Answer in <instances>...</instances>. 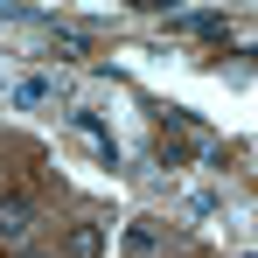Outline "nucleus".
<instances>
[{
    "label": "nucleus",
    "instance_id": "20e7f679",
    "mask_svg": "<svg viewBox=\"0 0 258 258\" xmlns=\"http://www.w3.org/2000/svg\"><path fill=\"white\" fill-rule=\"evenodd\" d=\"M105 251V230H98V223H77V230H70V258H98Z\"/></svg>",
    "mask_w": 258,
    "mask_h": 258
},
{
    "label": "nucleus",
    "instance_id": "39448f33",
    "mask_svg": "<svg viewBox=\"0 0 258 258\" xmlns=\"http://www.w3.org/2000/svg\"><path fill=\"white\" fill-rule=\"evenodd\" d=\"M154 244H161L154 223H133V230H126V251H154Z\"/></svg>",
    "mask_w": 258,
    "mask_h": 258
},
{
    "label": "nucleus",
    "instance_id": "7ed1b4c3",
    "mask_svg": "<svg viewBox=\"0 0 258 258\" xmlns=\"http://www.w3.org/2000/svg\"><path fill=\"white\" fill-rule=\"evenodd\" d=\"M70 126H77V133H84V140H91V147H98V154L112 161V133L98 126V112H70Z\"/></svg>",
    "mask_w": 258,
    "mask_h": 258
},
{
    "label": "nucleus",
    "instance_id": "423d86ee",
    "mask_svg": "<svg viewBox=\"0 0 258 258\" xmlns=\"http://www.w3.org/2000/svg\"><path fill=\"white\" fill-rule=\"evenodd\" d=\"M14 98H21V105H42V98H49V77H28V84H14Z\"/></svg>",
    "mask_w": 258,
    "mask_h": 258
},
{
    "label": "nucleus",
    "instance_id": "f257e3e1",
    "mask_svg": "<svg viewBox=\"0 0 258 258\" xmlns=\"http://www.w3.org/2000/svg\"><path fill=\"white\" fill-rule=\"evenodd\" d=\"M28 196H0V244H14V237H28Z\"/></svg>",
    "mask_w": 258,
    "mask_h": 258
},
{
    "label": "nucleus",
    "instance_id": "f03ea898",
    "mask_svg": "<svg viewBox=\"0 0 258 258\" xmlns=\"http://www.w3.org/2000/svg\"><path fill=\"white\" fill-rule=\"evenodd\" d=\"M49 56H56V63H84L91 35H84V28H49Z\"/></svg>",
    "mask_w": 258,
    "mask_h": 258
}]
</instances>
